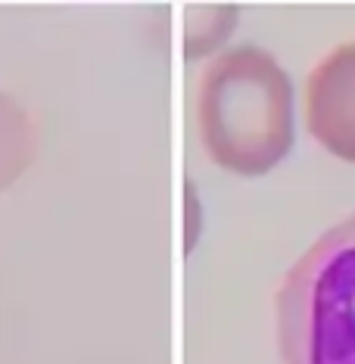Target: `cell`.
<instances>
[{
    "mask_svg": "<svg viewBox=\"0 0 355 364\" xmlns=\"http://www.w3.org/2000/svg\"><path fill=\"white\" fill-rule=\"evenodd\" d=\"M35 156V128L28 112L13 97L0 94V190L10 187L31 165Z\"/></svg>",
    "mask_w": 355,
    "mask_h": 364,
    "instance_id": "277c9868",
    "label": "cell"
},
{
    "mask_svg": "<svg viewBox=\"0 0 355 364\" xmlns=\"http://www.w3.org/2000/svg\"><path fill=\"white\" fill-rule=\"evenodd\" d=\"M196 221H200V200H196L194 184H187V250H194L196 237H200V228H196Z\"/></svg>",
    "mask_w": 355,
    "mask_h": 364,
    "instance_id": "8992f818",
    "label": "cell"
},
{
    "mask_svg": "<svg viewBox=\"0 0 355 364\" xmlns=\"http://www.w3.org/2000/svg\"><path fill=\"white\" fill-rule=\"evenodd\" d=\"M194 112L206 156L231 175L262 178L293 150L296 87L265 47L237 44L212 56Z\"/></svg>",
    "mask_w": 355,
    "mask_h": 364,
    "instance_id": "6da1fadb",
    "label": "cell"
},
{
    "mask_svg": "<svg viewBox=\"0 0 355 364\" xmlns=\"http://www.w3.org/2000/svg\"><path fill=\"white\" fill-rule=\"evenodd\" d=\"M305 128L321 150L355 165V41L321 56L305 78Z\"/></svg>",
    "mask_w": 355,
    "mask_h": 364,
    "instance_id": "3957f363",
    "label": "cell"
},
{
    "mask_svg": "<svg viewBox=\"0 0 355 364\" xmlns=\"http://www.w3.org/2000/svg\"><path fill=\"white\" fill-rule=\"evenodd\" d=\"M284 364H355V215L324 230L275 296Z\"/></svg>",
    "mask_w": 355,
    "mask_h": 364,
    "instance_id": "7a4b0ae2",
    "label": "cell"
},
{
    "mask_svg": "<svg viewBox=\"0 0 355 364\" xmlns=\"http://www.w3.org/2000/svg\"><path fill=\"white\" fill-rule=\"evenodd\" d=\"M234 26H237V6L216 4V6H203V10L191 13V22H187V56L200 60V56L216 53L231 38Z\"/></svg>",
    "mask_w": 355,
    "mask_h": 364,
    "instance_id": "5b68a950",
    "label": "cell"
}]
</instances>
